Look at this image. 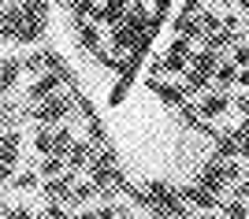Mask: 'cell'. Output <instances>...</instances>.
<instances>
[{"instance_id":"6da1fadb","label":"cell","mask_w":249,"mask_h":219,"mask_svg":"<svg viewBox=\"0 0 249 219\" xmlns=\"http://www.w3.org/2000/svg\"><path fill=\"white\" fill-rule=\"evenodd\" d=\"M45 30V4H11L4 15V37L8 41H37Z\"/></svg>"},{"instance_id":"7a4b0ae2","label":"cell","mask_w":249,"mask_h":219,"mask_svg":"<svg viewBox=\"0 0 249 219\" xmlns=\"http://www.w3.org/2000/svg\"><path fill=\"white\" fill-rule=\"evenodd\" d=\"M149 26H153V19H149L145 4H134V8L123 15V22H115V26H112V49H115V52L138 49V45L149 37Z\"/></svg>"},{"instance_id":"3957f363","label":"cell","mask_w":249,"mask_h":219,"mask_svg":"<svg viewBox=\"0 0 249 219\" xmlns=\"http://www.w3.org/2000/svg\"><path fill=\"white\" fill-rule=\"evenodd\" d=\"M145 201H149V208H153L156 216H164V219H182V216H186L182 193L171 189L167 182H149V186H145Z\"/></svg>"},{"instance_id":"277c9868","label":"cell","mask_w":249,"mask_h":219,"mask_svg":"<svg viewBox=\"0 0 249 219\" xmlns=\"http://www.w3.org/2000/svg\"><path fill=\"white\" fill-rule=\"evenodd\" d=\"M216 63H219V56L212 52V49H205V52L194 56V60H190V71H186V74H190V89H205L208 78L219 71Z\"/></svg>"},{"instance_id":"5b68a950","label":"cell","mask_w":249,"mask_h":219,"mask_svg":"<svg viewBox=\"0 0 249 219\" xmlns=\"http://www.w3.org/2000/svg\"><path fill=\"white\" fill-rule=\"evenodd\" d=\"M190 37H175L171 41V49H167L164 63H160V71L164 74H178V71H190Z\"/></svg>"},{"instance_id":"8992f818","label":"cell","mask_w":249,"mask_h":219,"mask_svg":"<svg viewBox=\"0 0 249 219\" xmlns=\"http://www.w3.org/2000/svg\"><path fill=\"white\" fill-rule=\"evenodd\" d=\"M67 112H71V101L56 93V97H49V101H41V104L34 108L30 119H34V123H56V119H63Z\"/></svg>"},{"instance_id":"52a82bcc","label":"cell","mask_w":249,"mask_h":219,"mask_svg":"<svg viewBox=\"0 0 249 219\" xmlns=\"http://www.w3.org/2000/svg\"><path fill=\"white\" fill-rule=\"evenodd\" d=\"M234 178V167H223L219 160H212V164L201 171V186H208V189H219L223 182H231Z\"/></svg>"},{"instance_id":"ba28073f","label":"cell","mask_w":249,"mask_h":219,"mask_svg":"<svg viewBox=\"0 0 249 219\" xmlns=\"http://www.w3.org/2000/svg\"><path fill=\"white\" fill-rule=\"evenodd\" d=\"M52 89H60V74H45L41 82H34V85H30V101H37V104H41V101H49V97H56Z\"/></svg>"},{"instance_id":"9c48e42d","label":"cell","mask_w":249,"mask_h":219,"mask_svg":"<svg viewBox=\"0 0 249 219\" xmlns=\"http://www.w3.org/2000/svg\"><path fill=\"white\" fill-rule=\"evenodd\" d=\"M227 108H231V101H227L223 93H208L205 101H201V108H197V112L205 115V119H216V115H223Z\"/></svg>"},{"instance_id":"30bf717a","label":"cell","mask_w":249,"mask_h":219,"mask_svg":"<svg viewBox=\"0 0 249 219\" xmlns=\"http://www.w3.org/2000/svg\"><path fill=\"white\" fill-rule=\"evenodd\" d=\"M15 156H19V134L8 130V134H4V175L15 171Z\"/></svg>"},{"instance_id":"8fae6325","label":"cell","mask_w":249,"mask_h":219,"mask_svg":"<svg viewBox=\"0 0 249 219\" xmlns=\"http://www.w3.org/2000/svg\"><path fill=\"white\" fill-rule=\"evenodd\" d=\"M45 193H49L52 201H67V197H71V175H63V178H56V182H49V186H45Z\"/></svg>"},{"instance_id":"7c38bea8","label":"cell","mask_w":249,"mask_h":219,"mask_svg":"<svg viewBox=\"0 0 249 219\" xmlns=\"http://www.w3.org/2000/svg\"><path fill=\"white\" fill-rule=\"evenodd\" d=\"M186 201H194V204H201V208H216V193L208 186H201V189H186Z\"/></svg>"},{"instance_id":"4fadbf2b","label":"cell","mask_w":249,"mask_h":219,"mask_svg":"<svg viewBox=\"0 0 249 219\" xmlns=\"http://www.w3.org/2000/svg\"><path fill=\"white\" fill-rule=\"evenodd\" d=\"M78 45H82V49H89V52H97V49H101V34H97V26H89V22H86L82 30H78Z\"/></svg>"},{"instance_id":"5bb4252c","label":"cell","mask_w":249,"mask_h":219,"mask_svg":"<svg viewBox=\"0 0 249 219\" xmlns=\"http://www.w3.org/2000/svg\"><path fill=\"white\" fill-rule=\"evenodd\" d=\"M34 149H37V152H45V156H56V134H52V130H37Z\"/></svg>"},{"instance_id":"9a60e30c","label":"cell","mask_w":249,"mask_h":219,"mask_svg":"<svg viewBox=\"0 0 249 219\" xmlns=\"http://www.w3.org/2000/svg\"><path fill=\"white\" fill-rule=\"evenodd\" d=\"M153 89H156V93H160V97H164L167 104H182V97H186V93H182V89H178V85H160V82H156Z\"/></svg>"},{"instance_id":"2e32d148","label":"cell","mask_w":249,"mask_h":219,"mask_svg":"<svg viewBox=\"0 0 249 219\" xmlns=\"http://www.w3.org/2000/svg\"><path fill=\"white\" fill-rule=\"evenodd\" d=\"M15 78H19V60H4V93H11Z\"/></svg>"},{"instance_id":"e0dca14e","label":"cell","mask_w":249,"mask_h":219,"mask_svg":"<svg viewBox=\"0 0 249 219\" xmlns=\"http://www.w3.org/2000/svg\"><path fill=\"white\" fill-rule=\"evenodd\" d=\"M89 152H93L89 145H74L71 152H67V164H71V167H82L86 160H89Z\"/></svg>"},{"instance_id":"ac0fdd59","label":"cell","mask_w":249,"mask_h":219,"mask_svg":"<svg viewBox=\"0 0 249 219\" xmlns=\"http://www.w3.org/2000/svg\"><path fill=\"white\" fill-rule=\"evenodd\" d=\"M216 78L223 85H231V82H238V67H234V63H223V67H219L216 71Z\"/></svg>"},{"instance_id":"d6986e66","label":"cell","mask_w":249,"mask_h":219,"mask_svg":"<svg viewBox=\"0 0 249 219\" xmlns=\"http://www.w3.org/2000/svg\"><path fill=\"white\" fill-rule=\"evenodd\" d=\"M63 160H67V156H45L41 171H45V175H60V167H63Z\"/></svg>"},{"instance_id":"ffe728a7","label":"cell","mask_w":249,"mask_h":219,"mask_svg":"<svg viewBox=\"0 0 249 219\" xmlns=\"http://www.w3.org/2000/svg\"><path fill=\"white\" fill-rule=\"evenodd\" d=\"M11 186H15V189H34V186H37V175H34V171H26V175H19Z\"/></svg>"},{"instance_id":"44dd1931","label":"cell","mask_w":249,"mask_h":219,"mask_svg":"<svg viewBox=\"0 0 249 219\" xmlns=\"http://www.w3.org/2000/svg\"><path fill=\"white\" fill-rule=\"evenodd\" d=\"M234 63H242V67H249V45H242V49H234Z\"/></svg>"},{"instance_id":"7402d4cb","label":"cell","mask_w":249,"mask_h":219,"mask_svg":"<svg viewBox=\"0 0 249 219\" xmlns=\"http://www.w3.org/2000/svg\"><path fill=\"white\" fill-rule=\"evenodd\" d=\"M227 216H231V219H249V216H246V208H242V204H231V208H227Z\"/></svg>"},{"instance_id":"603a6c76","label":"cell","mask_w":249,"mask_h":219,"mask_svg":"<svg viewBox=\"0 0 249 219\" xmlns=\"http://www.w3.org/2000/svg\"><path fill=\"white\" fill-rule=\"evenodd\" d=\"M8 219H34V216H30L26 208H11V212H8Z\"/></svg>"},{"instance_id":"cb8c5ba5","label":"cell","mask_w":249,"mask_h":219,"mask_svg":"<svg viewBox=\"0 0 249 219\" xmlns=\"http://www.w3.org/2000/svg\"><path fill=\"white\" fill-rule=\"evenodd\" d=\"M238 85H249V67H242V71H238Z\"/></svg>"},{"instance_id":"d4e9b609","label":"cell","mask_w":249,"mask_h":219,"mask_svg":"<svg viewBox=\"0 0 249 219\" xmlns=\"http://www.w3.org/2000/svg\"><path fill=\"white\" fill-rule=\"evenodd\" d=\"M238 112H246V115H249V93H246V97H238Z\"/></svg>"},{"instance_id":"484cf974","label":"cell","mask_w":249,"mask_h":219,"mask_svg":"<svg viewBox=\"0 0 249 219\" xmlns=\"http://www.w3.org/2000/svg\"><path fill=\"white\" fill-rule=\"evenodd\" d=\"M63 4H71V8H74V4H78V0H63Z\"/></svg>"},{"instance_id":"4316f807","label":"cell","mask_w":249,"mask_h":219,"mask_svg":"<svg viewBox=\"0 0 249 219\" xmlns=\"http://www.w3.org/2000/svg\"><path fill=\"white\" fill-rule=\"evenodd\" d=\"M238 4H242V8H249V0H238Z\"/></svg>"},{"instance_id":"83f0119b","label":"cell","mask_w":249,"mask_h":219,"mask_svg":"<svg viewBox=\"0 0 249 219\" xmlns=\"http://www.w3.org/2000/svg\"><path fill=\"white\" fill-rule=\"evenodd\" d=\"M201 219H212V216H201Z\"/></svg>"}]
</instances>
